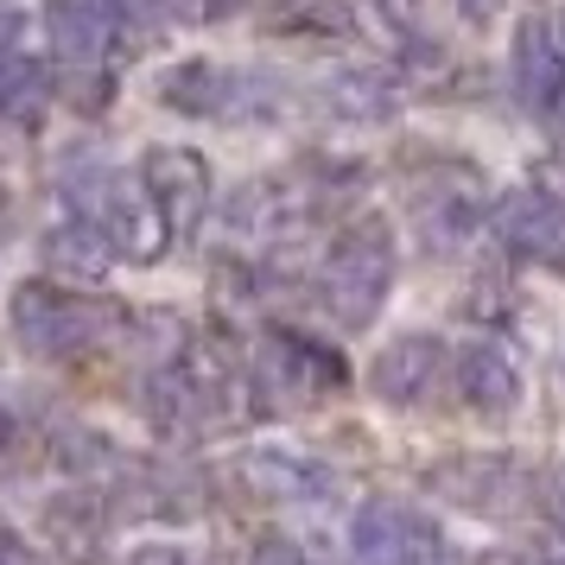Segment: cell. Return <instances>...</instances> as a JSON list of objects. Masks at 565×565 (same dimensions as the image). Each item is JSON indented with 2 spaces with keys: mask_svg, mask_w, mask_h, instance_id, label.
Returning <instances> with one entry per match:
<instances>
[{
  "mask_svg": "<svg viewBox=\"0 0 565 565\" xmlns=\"http://www.w3.org/2000/svg\"><path fill=\"white\" fill-rule=\"evenodd\" d=\"M426 489L483 521L540 514V521L565 527V463H534L521 451H458L426 470Z\"/></svg>",
  "mask_w": 565,
  "mask_h": 565,
  "instance_id": "obj_1",
  "label": "cell"
},
{
  "mask_svg": "<svg viewBox=\"0 0 565 565\" xmlns=\"http://www.w3.org/2000/svg\"><path fill=\"white\" fill-rule=\"evenodd\" d=\"M7 324H13V343L39 362H83L121 343L134 324V311L121 299H103V292H77L64 280H20L13 299H7Z\"/></svg>",
  "mask_w": 565,
  "mask_h": 565,
  "instance_id": "obj_2",
  "label": "cell"
},
{
  "mask_svg": "<svg viewBox=\"0 0 565 565\" xmlns=\"http://www.w3.org/2000/svg\"><path fill=\"white\" fill-rule=\"evenodd\" d=\"M140 401H147V419H153L159 433L216 438V433H230L235 419H242V407H248V375H242L230 356L198 350V343L184 337L172 356L147 369Z\"/></svg>",
  "mask_w": 565,
  "mask_h": 565,
  "instance_id": "obj_3",
  "label": "cell"
},
{
  "mask_svg": "<svg viewBox=\"0 0 565 565\" xmlns=\"http://www.w3.org/2000/svg\"><path fill=\"white\" fill-rule=\"evenodd\" d=\"M394 274H401V242H394V223L382 210H362L343 230L324 242V260H318V306L337 331H369L382 318L387 292H394Z\"/></svg>",
  "mask_w": 565,
  "mask_h": 565,
  "instance_id": "obj_4",
  "label": "cell"
},
{
  "mask_svg": "<svg viewBox=\"0 0 565 565\" xmlns=\"http://www.w3.org/2000/svg\"><path fill=\"white\" fill-rule=\"evenodd\" d=\"M159 108H172L184 121H216V128H248V121H280L286 89L267 71L223 64V57H179L153 83Z\"/></svg>",
  "mask_w": 565,
  "mask_h": 565,
  "instance_id": "obj_5",
  "label": "cell"
},
{
  "mask_svg": "<svg viewBox=\"0 0 565 565\" xmlns=\"http://www.w3.org/2000/svg\"><path fill=\"white\" fill-rule=\"evenodd\" d=\"M331 204H337V179H324V166L318 172L311 166H299V172H267V179H248L223 204V230L242 248L274 255L286 242H299L306 230H318Z\"/></svg>",
  "mask_w": 565,
  "mask_h": 565,
  "instance_id": "obj_6",
  "label": "cell"
},
{
  "mask_svg": "<svg viewBox=\"0 0 565 565\" xmlns=\"http://www.w3.org/2000/svg\"><path fill=\"white\" fill-rule=\"evenodd\" d=\"M64 204H71L77 223H89V230L103 235L108 248H115V260H128V267H153V260H166V248H172L134 172L77 166V172L64 179Z\"/></svg>",
  "mask_w": 565,
  "mask_h": 565,
  "instance_id": "obj_7",
  "label": "cell"
},
{
  "mask_svg": "<svg viewBox=\"0 0 565 565\" xmlns=\"http://www.w3.org/2000/svg\"><path fill=\"white\" fill-rule=\"evenodd\" d=\"M350 387V362L337 356L324 337L299 331V324H260L255 331V356H248V401H292V407H318L337 401Z\"/></svg>",
  "mask_w": 565,
  "mask_h": 565,
  "instance_id": "obj_8",
  "label": "cell"
},
{
  "mask_svg": "<svg viewBox=\"0 0 565 565\" xmlns=\"http://www.w3.org/2000/svg\"><path fill=\"white\" fill-rule=\"evenodd\" d=\"M489 223H495V242L514 260L565 274V153L540 159L534 172H527V184L502 191L489 204Z\"/></svg>",
  "mask_w": 565,
  "mask_h": 565,
  "instance_id": "obj_9",
  "label": "cell"
},
{
  "mask_svg": "<svg viewBox=\"0 0 565 565\" xmlns=\"http://www.w3.org/2000/svg\"><path fill=\"white\" fill-rule=\"evenodd\" d=\"M134 179H140V191H147V204H153L172 248L204 230L210 204H216V172H210V159L198 147H147L140 166H134Z\"/></svg>",
  "mask_w": 565,
  "mask_h": 565,
  "instance_id": "obj_10",
  "label": "cell"
},
{
  "mask_svg": "<svg viewBox=\"0 0 565 565\" xmlns=\"http://www.w3.org/2000/svg\"><path fill=\"white\" fill-rule=\"evenodd\" d=\"M350 553L356 565H445V534L433 514L375 495L350 521Z\"/></svg>",
  "mask_w": 565,
  "mask_h": 565,
  "instance_id": "obj_11",
  "label": "cell"
},
{
  "mask_svg": "<svg viewBox=\"0 0 565 565\" xmlns=\"http://www.w3.org/2000/svg\"><path fill=\"white\" fill-rule=\"evenodd\" d=\"M45 32L71 71H108L134 32V0H45Z\"/></svg>",
  "mask_w": 565,
  "mask_h": 565,
  "instance_id": "obj_12",
  "label": "cell"
},
{
  "mask_svg": "<svg viewBox=\"0 0 565 565\" xmlns=\"http://www.w3.org/2000/svg\"><path fill=\"white\" fill-rule=\"evenodd\" d=\"M509 83H514V96H521V108L565 147V45L553 39L546 20H521L514 26Z\"/></svg>",
  "mask_w": 565,
  "mask_h": 565,
  "instance_id": "obj_13",
  "label": "cell"
},
{
  "mask_svg": "<svg viewBox=\"0 0 565 565\" xmlns=\"http://www.w3.org/2000/svg\"><path fill=\"white\" fill-rule=\"evenodd\" d=\"M445 369H451V350H445V337L433 331H401L394 343H382L375 350V362H369V394L382 401V407H426L438 394V382H445Z\"/></svg>",
  "mask_w": 565,
  "mask_h": 565,
  "instance_id": "obj_14",
  "label": "cell"
},
{
  "mask_svg": "<svg viewBox=\"0 0 565 565\" xmlns=\"http://www.w3.org/2000/svg\"><path fill=\"white\" fill-rule=\"evenodd\" d=\"M235 477L255 489L260 502H280V509H318L337 495V470L311 451H292V445H255L235 458Z\"/></svg>",
  "mask_w": 565,
  "mask_h": 565,
  "instance_id": "obj_15",
  "label": "cell"
},
{
  "mask_svg": "<svg viewBox=\"0 0 565 565\" xmlns=\"http://www.w3.org/2000/svg\"><path fill=\"white\" fill-rule=\"evenodd\" d=\"M451 382H458V401L483 419H509L521 407V362L489 343V337H470L451 350Z\"/></svg>",
  "mask_w": 565,
  "mask_h": 565,
  "instance_id": "obj_16",
  "label": "cell"
},
{
  "mask_svg": "<svg viewBox=\"0 0 565 565\" xmlns=\"http://www.w3.org/2000/svg\"><path fill=\"white\" fill-rule=\"evenodd\" d=\"M369 7H375L382 32L413 57V64H419V71H438V64L451 57V45H445V26L433 20V0H369Z\"/></svg>",
  "mask_w": 565,
  "mask_h": 565,
  "instance_id": "obj_17",
  "label": "cell"
},
{
  "mask_svg": "<svg viewBox=\"0 0 565 565\" xmlns=\"http://www.w3.org/2000/svg\"><path fill=\"white\" fill-rule=\"evenodd\" d=\"M324 103L343 115V121H387L394 108H401V89L387 71L375 64H343L331 83H324Z\"/></svg>",
  "mask_w": 565,
  "mask_h": 565,
  "instance_id": "obj_18",
  "label": "cell"
},
{
  "mask_svg": "<svg viewBox=\"0 0 565 565\" xmlns=\"http://www.w3.org/2000/svg\"><path fill=\"white\" fill-rule=\"evenodd\" d=\"M39 248H45V260H52L57 274H71V280H103L108 267H115V248H108L89 223H77V216H64L57 230H45Z\"/></svg>",
  "mask_w": 565,
  "mask_h": 565,
  "instance_id": "obj_19",
  "label": "cell"
},
{
  "mask_svg": "<svg viewBox=\"0 0 565 565\" xmlns=\"http://www.w3.org/2000/svg\"><path fill=\"white\" fill-rule=\"evenodd\" d=\"M52 540H57V559L89 565L96 559V546L108 540V509H96L89 495H64V502H52Z\"/></svg>",
  "mask_w": 565,
  "mask_h": 565,
  "instance_id": "obj_20",
  "label": "cell"
},
{
  "mask_svg": "<svg viewBox=\"0 0 565 565\" xmlns=\"http://www.w3.org/2000/svg\"><path fill=\"white\" fill-rule=\"evenodd\" d=\"M45 103H52L45 64L26 52H0V121H32Z\"/></svg>",
  "mask_w": 565,
  "mask_h": 565,
  "instance_id": "obj_21",
  "label": "cell"
},
{
  "mask_svg": "<svg viewBox=\"0 0 565 565\" xmlns=\"http://www.w3.org/2000/svg\"><path fill=\"white\" fill-rule=\"evenodd\" d=\"M147 13H159L166 26H216V20H230L242 0H140Z\"/></svg>",
  "mask_w": 565,
  "mask_h": 565,
  "instance_id": "obj_22",
  "label": "cell"
},
{
  "mask_svg": "<svg viewBox=\"0 0 565 565\" xmlns=\"http://www.w3.org/2000/svg\"><path fill=\"white\" fill-rule=\"evenodd\" d=\"M248 565H311V559H306V546H299V540L260 534V540H255V553H248Z\"/></svg>",
  "mask_w": 565,
  "mask_h": 565,
  "instance_id": "obj_23",
  "label": "cell"
},
{
  "mask_svg": "<svg viewBox=\"0 0 565 565\" xmlns=\"http://www.w3.org/2000/svg\"><path fill=\"white\" fill-rule=\"evenodd\" d=\"M128 565H204L191 546H179V540H147V546H134Z\"/></svg>",
  "mask_w": 565,
  "mask_h": 565,
  "instance_id": "obj_24",
  "label": "cell"
},
{
  "mask_svg": "<svg viewBox=\"0 0 565 565\" xmlns=\"http://www.w3.org/2000/svg\"><path fill=\"white\" fill-rule=\"evenodd\" d=\"M0 565H52V559H45L20 527H7V521H0Z\"/></svg>",
  "mask_w": 565,
  "mask_h": 565,
  "instance_id": "obj_25",
  "label": "cell"
},
{
  "mask_svg": "<svg viewBox=\"0 0 565 565\" xmlns=\"http://www.w3.org/2000/svg\"><path fill=\"white\" fill-rule=\"evenodd\" d=\"M445 7H451L470 32H489L495 20H502V7H509V0H445Z\"/></svg>",
  "mask_w": 565,
  "mask_h": 565,
  "instance_id": "obj_26",
  "label": "cell"
},
{
  "mask_svg": "<svg viewBox=\"0 0 565 565\" xmlns=\"http://www.w3.org/2000/svg\"><path fill=\"white\" fill-rule=\"evenodd\" d=\"M0 52H26V13L13 0H0Z\"/></svg>",
  "mask_w": 565,
  "mask_h": 565,
  "instance_id": "obj_27",
  "label": "cell"
},
{
  "mask_svg": "<svg viewBox=\"0 0 565 565\" xmlns=\"http://www.w3.org/2000/svg\"><path fill=\"white\" fill-rule=\"evenodd\" d=\"M553 39H559V45H565V13H559V20H553Z\"/></svg>",
  "mask_w": 565,
  "mask_h": 565,
  "instance_id": "obj_28",
  "label": "cell"
},
{
  "mask_svg": "<svg viewBox=\"0 0 565 565\" xmlns=\"http://www.w3.org/2000/svg\"><path fill=\"white\" fill-rule=\"evenodd\" d=\"M527 565H565V559H527Z\"/></svg>",
  "mask_w": 565,
  "mask_h": 565,
  "instance_id": "obj_29",
  "label": "cell"
},
{
  "mask_svg": "<svg viewBox=\"0 0 565 565\" xmlns=\"http://www.w3.org/2000/svg\"><path fill=\"white\" fill-rule=\"evenodd\" d=\"M559 382H565V356H559Z\"/></svg>",
  "mask_w": 565,
  "mask_h": 565,
  "instance_id": "obj_30",
  "label": "cell"
}]
</instances>
